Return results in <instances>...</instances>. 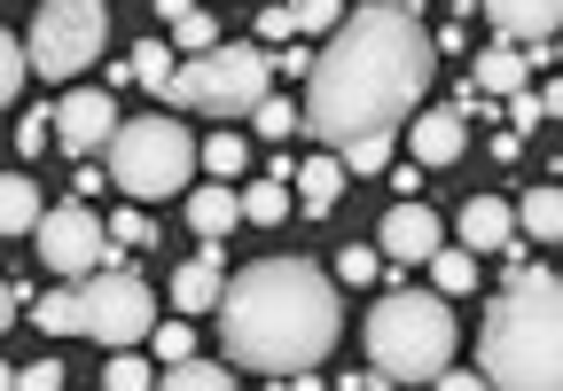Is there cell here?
I'll list each match as a JSON object with an SVG mask.
<instances>
[{"mask_svg":"<svg viewBox=\"0 0 563 391\" xmlns=\"http://www.w3.org/2000/svg\"><path fill=\"white\" fill-rule=\"evenodd\" d=\"M220 329H228L235 368H258L274 383H290V376L329 360V345L344 329V305H336V282L313 258H258V267H243L228 282Z\"/></svg>","mask_w":563,"mask_h":391,"instance_id":"cell-2","label":"cell"},{"mask_svg":"<svg viewBox=\"0 0 563 391\" xmlns=\"http://www.w3.org/2000/svg\"><path fill=\"white\" fill-rule=\"evenodd\" d=\"M47 142H55V110H32V118L16 125V149H24V157H40Z\"/></svg>","mask_w":563,"mask_h":391,"instance_id":"cell-37","label":"cell"},{"mask_svg":"<svg viewBox=\"0 0 563 391\" xmlns=\"http://www.w3.org/2000/svg\"><path fill=\"white\" fill-rule=\"evenodd\" d=\"M150 345H157V360L173 368V360H188V353H196V329H188V321H157Z\"/></svg>","mask_w":563,"mask_h":391,"instance_id":"cell-33","label":"cell"},{"mask_svg":"<svg viewBox=\"0 0 563 391\" xmlns=\"http://www.w3.org/2000/svg\"><path fill=\"white\" fill-rule=\"evenodd\" d=\"M555 63H563V32H555Z\"/></svg>","mask_w":563,"mask_h":391,"instance_id":"cell-44","label":"cell"},{"mask_svg":"<svg viewBox=\"0 0 563 391\" xmlns=\"http://www.w3.org/2000/svg\"><path fill=\"white\" fill-rule=\"evenodd\" d=\"M228 383H235V360H196L188 353V360L165 368V391H228Z\"/></svg>","mask_w":563,"mask_h":391,"instance_id":"cell-24","label":"cell"},{"mask_svg":"<svg viewBox=\"0 0 563 391\" xmlns=\"http://www.w3.org/2000/svg\"><path fill=\"white\" fill-rule=\"evenodd\" d=\"M32 321L47 337H87V298L79 290H47L40 305H32Z\"/></svg>","mask_w":563,"mask_h":391,"instance_id":"cell-22","label":"cell"},{"mask_svg":"<svg viewBox=\"0 0 563 391\" xmlns=\"http://www.w3.org/2000/svg\"><path fill=\"white\" fill-rule=\"evenodd\" d=\"M344 165H352V172H384V165H391V134H361V142H344Z\"/></svg>","mask_w":563,"mask_h":391,"instance_id":"cell-32","label":"cell"},{"mask_svg":"<svg viewBox=\"0 0 563 391\" xmlns=\"http://www.w3.org/2000/svg\"><path fill=\"white\" fill-rule=\"evenodd\" d=\"M251 125H258V142H290V134H306V102H290V94H266V102L251 110Z\"/></svg>","mask_w":563,"mask_h":391,"instance_id":"cell-25","label":"cell"},{"mask_svg":"<svg viewBox=\"0 0 563 391\" xmlns=\"http://www.w3.org/2000/svg\"><path fill=\"white\" fill-rule=\"evenodd\" d=\"M540 118H548V102H540V94H509V125H517V134H532Z\"/></svg>","mask_w":563,"mask_h":391,"instance_id":"cell-39","label":"cell"},{"mask_svg":"<svg viewBox=\"0 0 563 391\" xmlns=\"http://www.w3.org/2000/svg\"><path fill=\"white\" fill-rule=\"evenodd\" d=\"M525 79H532V55H525L517 40H493V47L470 63V87H477V94H501V102L525 94Z\"/></svg>","mask_w":563,"mask_h":391,"instance_id":"cell-16","label":"cell"},{"mask_svg":"<svg viewBox=\"0 0 563 391\" xmlns=\"http://www.w3.org/2000/svg\"><path fill=\"white\" fill-rule=\"evenodd\" d=\"M188 9H196V0H157V16H165V24H180Z\"/></svg>","mask_w":563,"mask_h":391,"instance_id":"cell-42","label":"cell"},{"mask_svg":"<svg viewBox=\"0 0 563 391\" xmlns=\"http://www.w3.org/2000/svg\"><path fill=\"white\" fill-rule=\"evenodd\" d=\"M517 212L501 204V196H470V204H462V243L485 258V250H517Z\"/></svg>","mask_w":563,"mask_h":391,"instance_id":"cell-15","label":"cell"},{"mask_svg":"<svg viewBox=\"0 0 563 391\" xmlns=\"http://www.w3.org/2000/svg\"><path fill=\"white\" fill-rule=\"evenodd\" d=\"M220 298H228V243H203L188 267L173 275V305L196 321V313H220Z\"/></svg>","mask_w":563,"mask_h":391,"instance_id":"cell-12","label":"cell"},{"mask_svg":"<svg viewBox=\"0 0 563 391\" xmlns=\"http://www.w3.org/2000/svg\"><path fill=\"white\" fill-rule=\"evenodd\" d=\"M290 32H298V0H290V9H282V0H274V9H258V40H266V47H282Z\"/></svg>","mask_w":563,"mask_h":391,"instance_id":"cell-35","label":"cell"},{"mask_svg":"<svg viewBox=\"0 0 563 391\" xmlns=\"http://www.w3.org/2000/svg\"><path fill=\"white\" fill-rule=\"evenodd\" d=\"M79 298H87V337L95 345H141L157 329V298H150V282L141 275H125V267H102V275H87L79 282Z\"/></svg>","mask_w":563,"mask_h":391,"instance_id":"cell-8","label":"cell"},{"mask_svg":"<svg viewBox=\"0 0 563 391\" xmlns=\"http://www.w3.org/2000/svg\"><path fill=\"white\" fill-rule=\"evenodd\" d=\"M282 212H290V180H282V172H266V180H251V188H243V220L274 227Z\"/></svg>","mask_w":563,"mask_h":391,"instance_id":"cell-26","label":"cell"},{"mask_svg":"<svg viewBox=\"0 0 563 391\" xmlns=\"http://www.w3.org/2000/svg\"><path fill=\"white\" fill-rule=\"evenodd\" d=\"M32 63H40V79L55 87H79L87 79V63H102V40H110V0H40V16H32Z\"/></svg>","mask_w":563,"mask_h":391,"instance_id":"cell-7","label":"cell"},{"mask_svg":"<svg viewBox=\"0 0 563 391\" xmlns=\"http://www.w3.org/2000/svg\"><path fill=\"white\" fill-rule=\"evenodd\" d=\"M431 383H439V391H477V383H485V368H477V376H470V368H439Z\"/></svg>","mask_w":563,"mask_h":391,"instance_id":"cell-41","label":"cell"},{"mask_svg":"<svg viewBox=\"0 0 563 391\" xmlns=\"http://www.w3.org/2000/svg\"><path fill=\"white\" fill-rule=\"evenodd\" d=\"M243 220V196L228 188V180H211V188H196L188 196V227L203 235V243H228V227Z\"/></svg>","mask_w":563,"mask_h":391,"instance_id":"cell-17","label":"cell"},{"mask_svg":"<svg viewBox=\"0 0 563 391\" xmlns=\"http://www.w3.org/2000/svg\"><path fill=\"white\" fill-rule=\"evenodd\" d=\"M9 383H16V391H55V383H63V360H32V368H9Z\"/></svg>","mask_w":563,"mask_h":391,"instance_id":"cell-38","label":"cell"},{"mask_svg":"<svg viewBox=\"0 0 563 391\" xmlns=\"http://www.w3.org/2000/svg\"><path fill=\"white\" fill-rule=\"evenodd\" d=\"M477 360L501 391H563V282L509 258V282L477 321Z\"/></svg>","mask_w":563,"mask_h":391,"instance_id":"cell-3","label":"cell"},{"mask_svg":"<svg viewBox=\"0 0 563 391\" xmlns=\"http://www.w3.org/2000/svg\"><path fill=\"white\" fill-rule=\"evenodd\" d=\"M203 165V149L188 142V125L180 118H125L118 125V142H110V180L133 196V204H157V196H180L188 172Z\"/></svg>","mask_w":563,"mask_h":391,"instance_id":"cell-6","label":"cell"},{"mask_svg":"<svg viewBox=\"0 0 563 391\" xmlns=\"http://www.w3.org/2000/svg\"><path fill=\"white\" fill-rule=\"evenodd\" d=\"M102 383H110V391H150V383H165V376H157L150 360H133V345H118L110 368H102Z\"/></svg>","mask_w":563,"mask_h":391,"instance_id":"cell-28","label":"cell"},{"mask_svg":"<svg viewBox=\"0 0 563 391\" xmlns=\"http://www.w3.org/2000/svg\"><path fill=\"white\" fill-rule=\"evenodd\" d=\"M110 235H118L125 250H150V243H157V220H150V212L133 204V212H118V220H110Z\"/></svg>","mask_w":563,"mask_h":391,"instance_id":"cell-34","label":"cell"},{"mask_svg":"<svg viewBox=\"0 0 563 391\" xmlns=\"http://www.w3.org/2000/svg\"><path fill=\"white\" fill-rule=\"evenodd\" d=\"M431 290H446V298H470L477 290V250L470 243H439L431 250Z\"/></svg>","mask_w":563,"mask_h":391,"instance_id":"cell-20","label":"cell"},{"mask_svg":"<svg viewBox=\"0 0 563 391\" xmlns=\"http://www.w3.org/2000/svg\"><path fill=\"white\" fill-rule=\"evenodd\" d=\"M431 71H439V40L415 24V9H399V0L344 9V24L329 32V47L313 55V79H306V134L329 149L361 142V134H399L422 87H431Z\"/></svg>","mask_w":563,"mask_h":391,"instance_id":"cell-1","label":"cell"},{"mask_svg":"<svg viewBox=\"0 0 563 391\" xmlns=\"http://www.w3.org/2000/svg\"><path fill=\"white\" fill-rule=\"evenodd\" d=\"M344 180H352V165H344V149L336 157H313V165H298V204L321 220V212H336V196H344Z\"/></svg>","mask_w":563,"mask_h":391,"instance_id":"cell-18","label":"cell"},{"mask_svg":"<svg viewBox=\"0 0 563 391\" xmlns=\"http://www.w3.org/2000/svg\"><path fill=\"white\" fill-rule=\"evenodd\" d=\"M454 298L446 290H391L368 313V360L391 383H431L454 360Z\"/></svg>","mask_w":563,"mask_h":391,"instance_id":"cell-4","label":"cell"},{"mask_svg":"<svg viewBox=\"0 0 563 391\" xmlns=\"http://www.w3.org/2000/svg\"><path fill=\"white\" fill-rule=\"evenodd\" d=\"M376 275H384V243H376V250H361V243H344V250H336V282H352V290H368Z\"/></svg>","mask_w":563,"mask_h":391,"instance_id":"cell-30","label":"cell"},{"mask_svg":"<svg viewBox=\"0 0 563 391\" xmlns=\"http://www.w3.org/2000/svg\"><path fill=\"white\" fill-rule=\"evenodd\" d=\"M485 24L517 47H548L563 32V0H485Z\"/></svg>","mask_w":563,"mask_h":391,"instance_id":"cell-14","label":"cell"},{"mask_svg":"<svg viewBox=\"0 0 563 391\" xmlns=\"http://www.w3.org/2000/svg\"><path fill=\"white\" fill-rule=\"evenodd\" d=\"M118 235L95 220V204L87 196H70V204H55L47 220H40V258L55 275H70V282H87V275H102V267H118Z\"/></svg>","mask_w":563,"mask_h":391,"instance_id":"cell-9","label":"cell"},{"mask_svg":"<svg viewBox=\"0 0 563 391\" xmlns=\"http://www.w3.org/2000/svg\"><path fill=\"white\" fill-rule=\"evenodd\" d=\"M407 149H415V165H454V157L470 149V110L454 102V110H422V118H407Z\"/></svg>","mask_w":563,"mask_h":391,"instance_id":"cell-13","label":"cell"},{"mask_svg":"<svg viewBox=\"0 0 563 391\" xmlns=\"http://www.w3.org/2000/svg\"><path fill=\"white\" fill-rule=\"evenodd\" d=\"M40 71V63H32V40H0V94H24V79Z\"/></svg>","mask_w":563,"mask_h":391,"instance_id":"cell-29","label":"cell"},{"mask_svg":"<svg viewBox=\"0 0 563 391\" xmlns=\"http://www.w3.org/2000/svg\"><path fill=\"white\" fill-rule=\"evenodd\" d=\"M40 180H24V172H9L0 180V235H40Z\"/></svg>","mask_w":563,"mask_h":391,"instance_id":"cell-19","label":"cell"},{"mask_svg":"<svg viewBox=\"0 0 563 391\" xmlns=\"http://www.w3.org/2000/svg\"><path fill=\"white\" fill-rule=\"evenodd\" d=\"M243 165H251V142H243V134H228V125H220V134L203 142V172H220V180H235Z\"/></svg>","mask_w":563,"mask_h":391,"instance_id":"cell-27","label":"cell"},{"mask_svg":"<svg viewBox=\"0 0 563 391\" xmlns=\"http://www.w3.org/2000/svg\"><path fill=\"white\" fill-rule=\"evenodd\" d=\"M133 79L150 87V94H165V102H173V79H180V47H165V40H141V47H133Z\"/></svg>","mask_w":563,"mask_h":391,"instance_id":"cell-21","label":"cell"},{"mask_svg":"<svg viewBox=\"0 0 563 391\" xmlns=\"http://www.w3.org/2000/svg\"><path fill=\"white\" fill-rule=\"evenodd\" d=\"M399 9H422V0H399Z\"/></svg>","mask_w":563,"mask_h":391,"instance_id":"cell-45","label":"cell"},{"mask_svg":"<svg viewBox=\"0 0 563 391\" xmlns=\"http://www.w3.org/2000/svg\"><path fill=\"white\" fill-rule=\"evenodd\" d=\"M540 102H548V118H563V79H555V87H540Z\"/></svg>","mask_w":563,"mask_h":391,"instance_id":"cell-43","label":"cell"},{"mask_svg":"<svg viewBox=\"0 0 563 391\" xmlns=\"http://www.w3.org/2000/svg\"><path fill=\"white\" fill-rule=\"evenodd\" d=\"M118 102H110V87H70L63 102H55V149H70V157H95V149H110L118 142Z\"/></svg>","mask_w":563,"mask_h":391,"instance_id":"cell-10","label":"cell"},{"mask_svg":"<svg viewBox=\"0 0 563 391\" xmlns=\"http://www.w3.org/2000/svg\"><path fill=\"white\" fill-rule=\"evenodd\" d=\"M344 24V0H298V32H336Z\"/></svg>","mask_w":563,"mask_h":391,"instance_id":"cell-36","label":"cell"},{"mask_svg":"<svg viewBox=\"0 0 563 391\" xmlns=\"http://www.w3.org/2000/svg\"><path fill=\"white\" fill-rule=\"evenodd\" d=\"M517 227L532 243H563V188H532L525 204H517Z\"/></svg>","mask_w":563,"mask_h":391,"instance_id":"cell-23","label":"cell"},{"mask_svg":"<svg viewBox=\"0 0 563 391\" xmlns=\"http://www.w3.org/2000/svg\"><path fill=\"white\" fill-rule=\"evenodd\" d=\"M274 94V55L266 40H220V47H203L180 63V79H173V110L188 118H251L258 102Z\"/></svg>","mask_w":563,"mask_h":391,"instance_id":"cell-5","label":"cell"},{"mask_svg":"<svg viewBox=\"0 0 563 391\" xmlns=\"http://www.w3.org/2000/svg\"><path fill=\"white\" fill-rule=\"evenodd\" d=\"M313 55H321V47H290V55H274V71H282V79H313Z\"/></svg>","mask_w":563,"mask_h":391,"instance_id":"cell-40","label":"cell"},{"mask_svg":"<svg viewBox=\"0 0 563 391\" xmlns=\"http://www.w3.org/2000/svg\"><path fill=\"white\" fill-rule=\"evenodd\" d=\"M173 47H180V55H203V47H220V24H211L203 9H188V16L173 24Z\"/></svg>","mask_w":563,"mask_h":391,"instance_id":"cell-31","label":"cell"},{"mask_svg":"<svg viewBox=\"0 0 563 391\" xmlns=\"http://www.w3.org/2000/svg\"><path fill=\"white\" fill-rule=\"evenodd\" d=\"M376 243H384L391 267H431V250L446 243V227H439V212H431V204H415V196H407V204H391V212H384Z\"/></svg>","mask_w":563,"mask_h":391,"instance_id":"cell-11","label":"cell"}]
</instances>
